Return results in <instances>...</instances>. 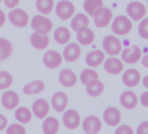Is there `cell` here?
I'll return each mask as SVG.
<instances>
[{
	"label": "cell",
	"mask_w": 148,
	"mask_h": 134,
	"mask_svg": "<svg viewBox=\"0 0 148 134\" xmlns=\"http://www.w3.org/2000/svg\"><path fill=\"white\" fill-rule=\"evenodd\" d=\"M112 31L118 36H126L129 34L133 29V23L125 15H119L115 17L112 23Z\"/></svg>",
	"instance_id": "6da1fadb"
},
{
	"label": "cell",
	"mask_w": 148,
	"mask_h": 134,
	"mask_svg": "<svg viewBox=\"0 0 148 134\" xmlns=\"http://www.w3.org/2000/svg\"><path fill=\"white\" fill-rule=\"evenodd\" d=\"M102 47L108 55L111 57H116L121 53L122 43L114 35H108L102 40Z\"/></svg>",
	"instance_id": "7a4b0ae2"
},
{
	"label": "cell",
	"mask_w": 148,
	"mask_h": 134,
	"mask_svg": "<svg viewBox=\"0 0 148 134\" xmlns=\"http://www.w3.org/2000/svg\"><path fill=\"white\" fill-rule=\"evenodd\" d=\"M31 28L38 33L48 34L51 31L53 28L52 21L44 16L42 15H35L30 22Z\"/></svg>",
	"instance_id": "3957f363"
},
{
	"label": "cell",
	"mask_w": 148,
	"mask_h": 134,
	"mask_svg": "<svg viewBox=\"0 0 148 134\" xmlns=\"http://www.w3.org/2000/svg\"><path fill=\"white\" fill-rule=\"evenodd\" d=\"M75 7L69 0H61L56 5V14L63 21L72 17V16L75 14Z\"/></svg>",
	"instance_id": "277c9868"
},
{
	"label": "cell",
	"mask_w": 148,
	"mask_h": 134,
	"mask_svg": "<svg viewBox=\"0 0 148 134\" xmlns=\"http://www.w3.org/2000/svg\"><path fill=\"white\" fill-rule=\"evenodd\" d=\"M141 57L142 51L136 44H133L125 48L121 52L122 61L128 65H134L138 63L141 59Z\"/></svg>",
	"instance_id": "5b68a950"
},
{
	"label": "cell",
	"mask_w": 148,
	"mask_h": 134,
	"mask_svg": "<svg viewBox=\"0 0 148 134\" xmlns=\"http://www.w3.org/2000/svg\"><path fill=\"white\" fill-rule=\"evenodd\" d=\"M126 11L128 17L134 21H140L146 16L147 8L143 3L140 1H133L127 5Z\"/></svg>",
	"instance_id": "8992f818"
},
{
	"label": "cell",
	"mask_w": 148,
	"mask_h": 134,
	"mask_svg": "<svg viewBox=\"0 0 148 134\" xmlns=\"http://www.w3.org/2000/svg\"><path fill=\"white\" fill-rule=\"evenodd\" d=\"M8 19L12 25L17 28H23L29 24V15L22 9H14L10 11Z\"/></svg>",
	"instance_id": "52a82bcc"
},
{
	"label": "cell",
	"mask_w": 148,
	"mask_h": 134,
	"mask_svg": "<svg viewBox=\"0 0 148 134\" xmlns=\"http://www.w3.org/2000/svg\"><path fill=\"white\" fill-rule=\"evenodd\" d=\"M102 128V122L101 119L95 115H90L83 119L82 129L86 133L97 134Z\"/></svg>",
	"instance_id": "ba28073f"
},
{
	"label": "cell",
	"mask_w": 148,
	"mask_h": 134,
	"mask_svg": "<svg viewBox=\"0 0 148 134\" xmlns=\"http://www.w3.org/2000/svg\"><path fill=\"white\" fill-rule=\"evenodd\" d=\"M62 123L69 130H75L81 124V116L75 110L69 109L62 115Z\"/></svg>",
	"instance_id": "9c48e42d"
},
{
	"label": "cell",
	"mask_w": 148,
	"mask_h": 134,
	"mask_svg": "<svg viewBox=\"0 0 148 134\" xmlns=\"http://www.w3.org/2000/svg\"><path fill=\"white\" fill-rule=\"evenodd\" d=\"M103 120L111 127L118 126L121 122V113L116 107L109 106L106 108L103 112Z\"/></svg>",
	"instance_id": "30bf717a"
},
{
	"label": "cell",
	"mask_w": 148,
	"mask_h": 134,
	"mask_svg": "<svg viewBox=\"0 0 148 134\" xmlns=\"http://www.w3.org/2000/svg\"><path fill=\"white\" fill-rule=\"evenodd\" d=\"M122 82L128 88H134L137 86L141 81L140 72L134 68L127 69L122 75Z\"/></svg>",
	"instance_id": "8fae6325"
},
{
	"label": "cell",
	"mask_w": 148,
	"mask_h": 134,
	"mask_svg": "<svg viewBox=\"0 0 148 134\" xmlns=\"http://www.w3.org/2000/svg\"><path fill=\"white\" fill-rule=\"evenodd\" d=\"M43 65L49 69H56L58 68L62 63V55L54 50L48 51L44 53L42 57Z\"/></svg>",
	"instance_id": "7c38bea8"
},
{
	"label": "cell",
	"mask_w": 148,
	"mask_h": 134,
	"mask_svg": "<svg viewBox=\"0 0 148 134\" xmlns=\"http://www.w3.org/2000/svg\"><path fill=\"white\" fill-rule=\"evenodd\" d=\"M113 18V11L108 7H103L95 17L94 22L96 27L105 28L110 24Z\"/></svg>",
	"instance_id": "4fadbf2b"
},
{
	"label": "cell",
	"mask_w": 148,
	"mask_h": 134,
	"mask_svg": "<svg viewBox=\"0 0 148 134\" xmlns=\"http://www.w3.org/2000/svg\"><path fill=\"white\" fill-rule=\"evenodd\" d=\"M104 70L111 75H119L124 70L123 62L116 57H110L104 62Z\"/></svg>",
	"instance_id": "5bb4252c"
},
{
	"label": "cell",
	"mask_w": 148,
	"mask_h": 134,
	"mask_svg": "<svg viewBox=\"0 0 148 134\" xmlns=\"http://www.w3.org/2000/svg\"><path fill=\"white\" fill-rule=\"evenodd\" d=\"M138 102V97L133 91H125L120 96V103L127 110H134L137 106Z\"/></svg>",
	"instance_id": "9a60e30c"
},
{
	"label": "cell",
	"mask_w": 148,
	"mask_h": 134,
	"mask_svg": "<svg viewBox=\"0 0 148 134\" xmlns=\"http://www.w3.org/2000/svg\"><path fill=\"white\" fill-rule=\"evenodd\" d=\"M59 82L62 86L71 88L77 83V76L72 70L64 68L59 73Z\"/></svg>",
	"instance_id": "2e32d148"
},
{
	"label": "cell",
	"mask_w": 148,
	"mask_h": 134,
	"mask_svg": "<svg viewBox=\"0 0 148 134\" xmlns=\"http://www.w3.org/2000/svg\"><path fill=\"white\" fill-rule=\"evenodd\" d=\"M68 103H69L68 96L63 92H56L51 99L52 107L57 112H64L68 106Z\"/></svg>",
	"instance_id": "e0dca14e"
},
{
	"label": "cell",
	"mask_w": 148,
	"mask_h": 134,
	"mask_svg": "<svg viewBox=\"0 0 148 134\" xmlns=\"http://www.w3.org/2000/svg\"><path fill=\"white\" fill-rule=\"evenodd\" d=\"M81 53L82 50L80 45L76 43H70L63 50V58L69 63H73L80 58Z\"/></svg>",
	"instance_id": "ac0fdd59"
},
{
	"label": "cell",
	"mask_w": 148,
	"mask_h": 134,
	"mask_svg": "<svg viewBox=\"0 0 148 134\" xmlns=\"http://www.w3.org/2000/svg\"><path fill=\"white\" fill-rule=\"evenodd\" d=\"M76 38L80 44L83 46H88L95 41V35L90 28L86 26L76 31Z\"/></svg>",
	"instance_id": "d6986e66"
},
{
	"label": "cell",
	"mask_w": 148,
	"mask_h": 134,
	"mask_svg": "<svg viewBox=\"0 0 148 134\" xmlns=\"http://www.w3.org/2000/svg\"><path fill=\"white\" fill-rule=\"evenodd\" d=\"M32 111L37 119H44L49 112V102L44 99H36L32 105Z\"/></svg>",
	"instance_id": "ffe728a7"
},
{
	"label": "cell",
	"mask_w": 148,
	"mask_h": 134,
	"mask_svg": "<svg viewBox=\"0 0 148 134\" xmlns=\"http://www.w3.org/2000/svg\"><path fill=\"white\" fill-rule=\"evenodd\" d=\"M19 96L13 91L5 92L1 99L3 106L7 110H14L19 105Z\"/></svg>",
	"instance_id": "44dd1931"
},
{
	"label": "cell",
	"mask_w": 148,
	"mask_h": 134,
	"mask_svg": "<svg viewBox=\"0 0 148 134\" xmlns=\"http://www.w3.org/2000/svg\"><path fill=\"white\" fill-rule=\"evenodd\" d=\"M29 42L35 49L44 50L49 44V37L48 34H42L35 31L30 35Z\"/></svg>",
	"instance_id": "7402d4cb"
},
{
	"label": "cell",
	"mask_w": 148,
	"mask_h": 134,
	"mask_svg": "<svg viewBox=\"0 0 148 134\" xmlns=\"http://www.w3.org/2000/svg\"><path fill=\"white\" fill-rule=\"evenodd\" d=\"M105 60V54L101 50H95L88 52L85 58V61L87 65L89 67H98L100 66Z\"/></svg>",
	"instance_id": "603a6c76"
},
{
	"label": "cell",
	"mask_w": 148,
	"mask_h": 134,
	"mask_svg": "<svg viewBox=\"0 0 148 134\" xmlns=\"http://www.w3.org/2000/svg\"><path fill=\"white\" fill-rule=\"evenodd\" d=\"M103 7L104 3L102 0H85L83 3L84 10L92 17H94Z\"/></svg>",
	"instance_id": "cb8c5ba5"
},
{
	"label": "cell",
	"mask_w": 148,
	"mask_h": 134,
	"mask_svg": "<svg viewBox=\"0 0 148 134\" xmlns=\"http://www.w3.org/2000/svg\"><path fill=\"white\" fill-rule=\"evenodd\" d=\"M45 89V84L41 80H35L27 85L23 88V92L26 95H36L43 92Z\"/></svg>",
	"instance_id": "d4e9b609"
},
{
	"label": "cell",
	"mask_w": 148,
	"mask_h": 134,
	"mask_svg": "<svg viewBox=\"0 0 148 134\" xmlns=\"http://www.w3.org/2000/svg\"><path fill=\"white\" fill-rule=\"evenodd\" d=\"M59 121L55 117H48L44 119L42 129L43 134H56L59 130Z\"/></svg>",
	"instance_id": "484cf974"
},
{
	"label": "cell",
	"mask_w": 148,
	"mask_h": 134,
	"mask_svg": "<svg viewBox=\"0 0 148 134\" xmlns=\"http://www.w3.org/2000/svg\"><path fill=\"white\" fill-rule=\"evenodd\" d=\"M54 38L57 44L63 45L69 42L71 38V33L68 28L64 26H60L56 29L54 32Z\"/></svg>",
	"instance_id": "4316f807"
},
{
	"label": "cell",
	"mask_w": 148,
	"mask_h": 134,
	"mask_svg": "<svg viewBox=\"0 0 148 134\" xmlns=\"http://www.w3.org/2000/svg\"><path fill=\"white\" fill-rule=\"evenodd\" d=\"M80 80L82 85H84L85 86H88V85H92L95 81L99 80V75L94 69L87 68V69H84L81 72Z\"/></svg>",
	"instance_id": "83f0119b"
},
{
	"label": "cell",
	"mask_w": 148,
	"mask_h": 134,
	"mask_svg": "<svg viewBox=\"0 0 148 134\" xmlns=\"http://www.w3.org/2000/svg\"><path fill=\"white\" fill-rule=\"evenodd\" d=\"M89 24V18L84 13H78L71 21V28L73 31H77L80 29L86 27Z\"/></svg>",
	"instance_id": "f1b7e54d"
},
{
	"label": "cell",
	"mask_w": 148,
	"mask_h": 134,
	"mask_svg": "<svg viewBox=\"0 0 148 134\" xmlns=\"http://www.w3.org/2000/svg\"><path fill=\"white\" fill-rule=\"evenodd\" d=\"M105 90V85L102 81L97 80L90 85L86 86V92L91 98H97L101 96Z\"/></svg>",
	"instance_id": "f546056e"
},
{
	"label": "cell",
	"mask_w": 148,
	"mask_h": 134,
	"mask_svg": "<svg viewBox=\"0 0 148 134\" xmlns=\"http://www.w3.org/2000/svg\"><path fill=\"white\" fill-rule=\"evenodd\" d=\"M13 52L12 44L6 38L0 37V61L9 58Z\"/></svg>",
	"instance_id": "4dcf8cb0"
},
{
	"label": "cell",
	"mask_w": 148,
	"mask_h": 134,
	"mask_svg": "<svg viewBox=\"0 0 148 134\" xmlns=\"http://www.w3.org/2000/svg\"><path fill=\"white\" fill-rule=\"evenodd\" d=\"M14 116H15V119L22 124H28L30 122L32 119L31 112L29 111V109L24 106H22L16 109Z\"/></svg>",
	"instance_id": "1f68e13d"
},
{
	"label": "cell",
	"mask_w": 148,
	"mask_h": 134,
	"mask_svg": "<svg viewBox=\"0 0 148 134\" xmlns=\"http://www.w3.org/2000/svg\"><path fill=\"white\" fill-rule=\"evenodd\" d=\"M36 9L43 15H49L53 10L55 2L54 0H36Z\"/></svg>",
	"instance_id": "d6a6232c"
},
{
	"label": "cell",
	"mask_w": 148,
	"mask_h": 134,
	"mask_svg": "<svg viewBox=\"0 0 148 134\" xmlns=\"http://www.w3.org/2000/svg\"><path fill=\"white\" fill-rule=\"evenodd\" d=\"M13 77L12 75L5 71L0 72V90H6L12 85Z\"/></svg>",
	"instance_id": "836d02e7"
},
{
	"label": "cell",
	"mask_w": 148,
	"mask_h": 134,
	"mask_svg": "<svg viewBox=\"0 0 148 134\" xmlns=\"http://www.w3.org/2000/svg\"><path fill=\"white\" fill-rule=\"evenodd\" d=\"M138 32L143 39L148 40V17L144 18L140 23L138 27Z\"/></svg>",
	"instance_id": "e575fe53"
},
{
	"label": "cell",
	"mask_w": 148,
	"mask_h": 134,
	"mask_svg": "<svg viewBox=\"0 0 148 134\" xmlns=\"http://www.w3.org/2000/svg\"><path fill=\"white\" fill-rule=\"evenodd\" d=\"M6 134H26V130L23 126L14 123L8 126Z\"/></svg>",
	"instance_id": "d590c367"
},
{
	"label": "cell",
	"mask_w": 148,
	"mask_h": 134,
	"mask_svg": "<svg viewBox=\"0 0 148 134\" xmlns=\"http://www.w3.org/2000/svg\"><path fill=\"white\" fill-rule=\"evenodd\" d=\"M114 134H134V131L128 125H121L116 128Z\"/></svg>",
	"instance_id": "8d00e7d4"
},
{
	"label": "cell",
	"mask_w": 148,
	"mask_h": 134,
	"mask_svg": "<svg viewBox=\"0 0 148 134\" xmlns=\"http://www.w3.org/2000/svg\"><path fill=\"white\" fill-rule=\"evenodd\" d=\"M136 134H148V121H143L138 126Z\"/></svg>",
	"instance_id": "74e56055"
},
{
	"label": "cell",
	"mask_w": 148,
	"mask_h": 134,
	"mask_svg": "<svg viewBox=\"0 0 148 134\" xmlns=\"http://www.w3.org/2000/svg\"><path fill=\"white\" fill-rule=\"evenodd\" d=\"M4 3L7 8L9 9H13L16 6H17L20 3V0H3Z\"/></svg>",
	"instance_id": "f35d334b"
},
{
	"label": "cell",
	"mask_w": 148,
	"mask_h": 134,
	"mask_svg": "<svg viewBox=\"0 0 148 134\" xmlns=\"http://www.w3.org/2000/svg\"><path fill=\"white\" fill-rule=\"evenodd\" d=\"M140 103L144 107L148 108V91L143 92L141 94V96H140Z\"/></svg>",
	"instance_id": "ab89813d"
},
{
	"label": "cell",
	"mask_w": 148,
	"mask_h": 134,
	"mask_svg": "<svg viewBox=\"0 0 148 134\" xmlns=\"http://www.w3.org/2000/svg\"><path fill=\"white\" fill-rule=\"evenodd\" d=\"M8 125V120L3 114H0V132L4 130Z\"/></svg>",
	"instance_id": "60d3db41"
},
{
	"label": "cell",
	"mask_w": 148,
	"mask_h": 134,
	"mask_svg": "<svg viewBox=\"0 0 148 134\" xmlns=\"http://www.w3.org/2000/svg\"><path fill=\"white\" fill-rule=\"evenodd\" d=\"M5 21H6V15H5L4 11L0 10V28L4 25Z\"/></svg>",
	"instance_id": "b9f144b4"
},
{
	"label": "cell",
	"mask_w": 148,
	"mask_h": 134,
	"mask_svg": "<svg viewBox=\"0 0 148 134\" xmlns=\"http://www.w3.org/2000/svg\"><path fill=\"white\" fill-rule=\"evenodd\" d=\"M141 63H142V65L146 68L148 69V53L146 54L143 58H142V60H141Z\"/></svg>",
	"instance_id": "7bdbcfd3"
},
{
	"label": "cell",
	"mask_w": 148,
	"mask_h": 134,
	"mask_svg": "<svg viewBox=\"0 0 148 134\" xmlns=\"http://www.w3.org/2000/svg\"><path fill=\"white\" fill-rule=\"evenodd\" d=\"M142 84L145 86V88H147L148 90V75H146L143 79H142Z\"/></svg>",
	"instance_id": "ee69618b"
},
{
	"label": "cell",
	"mask_w": 148,
	"mask_h": 134,
	"mask_svg": "<svg viewBox=\"0 0 148 134\" xmlns=\"http://www.w3.org/2000/svg\"><path fill=\"white\" fill-rule=\"evenodd\" d=\"M84 134H90V133H84Z\"/></svg>",
	"instance_id": "f6af8a7d"
},
{
	"label": "cell",
	"mask_w": 148,
	"mask_h": 134,
	"mask_svg": "<svg viewBox=\"0 0 148 134\" xmlns=\"http://www.w3.org/2000/svg\"><path fill=\"white\" fill-rule=\"evenodd\" d=\"M1 1H2V0H0V3H1Z\"/></svg>",
	"instance_id": "bcb514c9"
},
{
	"label": "cell",
	"mask_w": 148,
	"mask_h": 134,
	"mask_svg": "<svg viewBox=\"0 0 148 134\" xmlns=\"http://www.w3.org/2000/svg\"><path fill=\"white\" fill-rule=\"evenodd\" d=\"M147 4H148V0H147Z\"/></svg>",
	"instance_id": "7dc6e473"
}]
</instances>
